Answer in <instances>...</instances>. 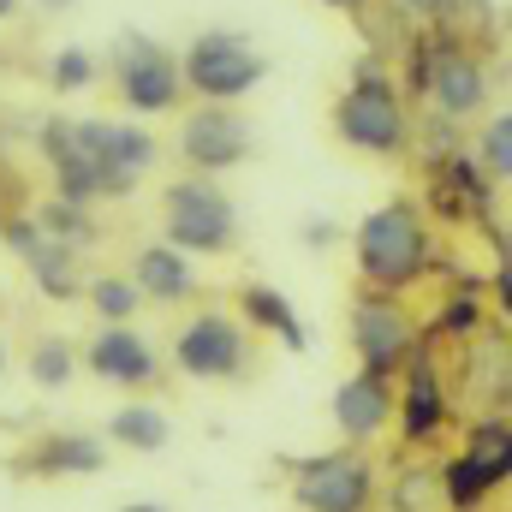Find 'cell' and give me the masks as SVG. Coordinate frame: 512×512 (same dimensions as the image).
<instances>
[{"label": "cell", "instance_id": "cell-1", "mask_svg": "<svg viewBox=\"0 0 512 512\" xmlns=\"http://www.w3.org/2000/svg\"><path fill=\"white\" fill-rule=\"evenodd\" d=\"M352 268H358V286L393 292V298H405L417 280H429L435 274V239H429L423 203L393 197L382 209H370L352 233Z\"/></svg>", "mask_w": 512, "mask_h": 512}, {"label": "cell", "instance_id": "cell-2", "mask_svg": "<svg viewBox=\"0 0 512 512\" xmlns=\"http://www.w3.org/2000/svg\"><path fill=\"white\" fill-rule=\"evenodd\" d=\"M334 137L358 155H376V161H399L411 149V108H405V90L399 78L387 72L376 54L352 60V78L346 90L334 96V114H328Z\"/></svg>", "mask_w": 512, "mask_h": 512}, {"label": "cell", "instance_id": "cell-3", "mask_svg": "<svg viewBox=\"0 0 512 512\" xmlns=\"http://www.w3.org/2000/svg\"><path fill=\"white\" fill-rule=\"evenodd\" d=\"M405 66H411L405 84L435 108V120L459 126V120L489 114V60L471 42H459L447 24H435L423 42H411L405 48Z\"/></svg>", "mask_w": 512, "mask_h": 512}, {"label": "cell", "instance_id": "cell-4", "mask_svg": "<svg viewBox=\"0 0 512 512\" xmlns=\"http://www.w3.org/2000/svg\"><path fill=\"white\" fill-rule=\"evenodd\" d=\"M102 78L114 84V102L131 120H167L185 108V78H179V54L167 42H155L149 30H120L102 54Z\"/></svg>", "mask_w": 512, "mask_h": 512}, {"label": "cell", "instance_id": "cell-5", "mask_svg": "<svg viewBox=\"0 0 512 512\" xmlns=\"http://www.w3.org/2000/svg\"><path fill=\"white\" fill-rule=\"evenodd\" d=\"M167 370L185 376V382H203V387H227V382H245L251 376V358H256V334L233 316V310H191L179 322V334L167 340Z\"/></svg>", "mask_w": 512, "mask_h": 512}, {"label": "cell", "instance_id": "cell-6", "mask_svg": "<svg viewBox=\"0 0 512 512\" xmlns=\"http://www.w3.org/2000/svg\"><path fill=\"white\" fill-rule=\"evenodd\" d=\"M161 245L197 256H233L239 251V209L233 197L203 179V173H179L161 185Z\"/></svg>", "mask_w": 512, "mask_h": 512}, {"label": "cell", "instance_id": "cell-7", "mask_svg": "<svg viewBox=\"0 0 512 512\" xmlns=\"http://www.w3.org/2000/svg\"><path fill=\"white\" fill-rule=\"evenodd\" d=\"M268 54L239 30H197L179 48V78H185V102H227L239 108L268 84Z\"/></svg>", "mask_w": 512, "mask_h": 512}, {"label": "cell", "instance_id": "cell-8", "mask_svg": "<svg viewBox=\"0 0 512 512\" xmlns=\"http://www.w3.org/2000/svg\"><path fill=\"white\" fill-rule=\"evenodd\" d=\"M72 137H78V149L90 155V167L102 179V203H126L131 191L155 173V161H161V137L143 120L84 114V120H72Z\"/></svg>", "mask_w": 512, "mask_h": 512}, {"label": "cell", "instance_id": "cell-9", "mask_svg": "<svg viewBox=\"0 0 512 512\" xmlns=\"http://www.w3.org/2000/svg\"><path fill=\"white\" fill-rule=\"evenodd\" d=\"M185 173H203V179H221L233 167H245L256 149V131L239 108L227 102H185L179 108V137H173Z\"/></svg>", "mask_w": 512, "mask_h": 512}, {"label": "cell", "instance_id": "cell-10", "mask_svg": "<svg viewBox=\"0 0 512 512\" xmlns=\"http://www.w3.org/2000/svg\"><path fill=\"white\" fill-rule=\"evenodd\" d=\"M346 334H352L358 364L376 370V376L405 370V358L417 352V322H411L405 298H393V292H370V286L352 298V310H346Z\"/></svg>", "mask_w": 512, "mask_h": 512}, {"label": "cell", "instance_id": "cell-11", "mask_svg": "<svg viewBox=\"0 0 512 512\" xmlns=\"http://www.w3.org/2000/svg\"><path fill=\"white\" fill-rule=\"evenodd\" d=\"M292 501H298V512H370L376 471L358 447L316 453V459L292 465Z\"/></svg>", "mask_w": 512, "mask_h": 512}, {"label": "cell", "instance_id": "cell-12", "mask_svg": "<svg viewBox=\"0 0 512 512\" xmlns=\"http://www.w3.org/2000/svg\"><path fill=\"white\" fill-rule=\"evenodd\" d=\"M78 370H90L102 387H126V393H143L167 376V358L149 334H137L131 322H102L84 346H78Z\"/></svg>", "mask_w": 512, "mask_h": 512}, {"label": "cell", "instance_id": "cell-13", "mask_svg": "<svg viewBox=\"0 0 512 512\" xmlns=\"http://www.w3.org/2000/svg\"><path fill=\"white\" fill-rule=\"evenodd\" d=\"M131 286L143 292V304H155V310H173V304H191L197 298V286H203V274H197V262L185 251H173V245H161V239H149V245H137L131 251Z\"/></svg>", "mask_w": 512, "mask_h": 512}, {"label": "cell", "instance_id": "cell-14", "mask_svg": "<svg viewBox=\"0 0 512 512\" xmlns=\"http://www.w3.org/2000/svg\"><path fill=\"white\" fill-rule=\"evenodd\" d=\"M429 209L435 215H447V221H465V215H477V221H489L495 209H501V197H495V185L483 179V167L471 161V155H435L429 161Z\"/></svg>", "mask_w": 512, "mask_h": 512}, {"label": "cell", "instance_id": "cell-15", "mask_svg": "<svg viewBox=\"0 0 512 512\" xmlns=\"http://www.w3.org/2000/svg\"><path fill=\"white\" fill-rule=\"evenodd\" d=\"M387 423H393V376H376V370H358L334 387V429L364 447V441H382Z\"/></svg>", "mask_w": 512, "mask_h": 512}, {"label": "cell", "instance_id": "cell-16", "mask_svg": "<svg viewBox=\"0 0 512 512\" xmlns=\"http://www.w3.org/2000/svg\"><path fill=\"white\" fill-rule=\"evenodd\" d=\"M108 465V441L102 435H78V429H54L42 441H30L12 471L18 477H96Z\"/></svg>", "mask_w": 512, "mask_h": 512}, {"label": "cell", "instance_id": "cell-17", "mask_svg": "<svg viewBox=\"0 0 512 512\" xmlns=\"http://www.w3.org/2000/svg\"><path fill=\"white\" fill-rule=\"evenodd\" d=\"M393 423L411 447H423L441 423H447V393H441V376L423 352L405 358V387H393Z\"/></svg>", "mask_w": 512, "mask_h": 512}, {"label": "cell", "instance_id": "cell-18", "mask_svg": "<svg viewBox=\"0 0 512 512\" xmlns=\"http://www.w3.org/2000/svg\"><path fill=\"white\" fill-rule=\"evenodd\" d=\"M239 322L251 328V334H274L286 352H310V328L298 322V310H292V298L280 292V286H262V280H251L245 292H239Z\"/></svg>", "mask_w": 512, "mask_h": 512}, {"label": "cell", "instance_id": "cell-19", "mask_svg": "<svg viewBox=\"0 0 512 512\" xmlns=\"http://www.w3.org/2000/svg\"><path fill=\"white\" fill-rule=\"evenodd\" d=\"M102 441H114V447H126V453H167L173 447V417L155 405V399H126V405H114L108 411V435Z\"/></svg>", "mask_w": 512, "mask_h": 512}, {"label": "cell", "instance_id": "cell-20", "mask_svg": "<svg viewBox=\"0 0 512 512\" xmlns=\"http://www.w3.org/2000/svg\"><path fill=\"white\" fill-rule=\"evenodd\" d=\"M24 268H30V280H36V292L42 298H54V304H72L78 292H84V251H72V245H54V239H42L36 251L24 256Z\"/></svg>", "mask_w": 512, "mask_h": 512}, {"label": "cell", "instance_id": "cell-21", "mask_svg": "<svg viewBox=\"0 0 512 512\" xmlns=\"http://www.w3.org/2000/svg\"><path fill=\"white\" fill-rule=\"evenodd\" d=\"M435 495H441V507L447 512H483L495 495H501V483H495L477 459L453 453L447 465H435Z\"/></svg>", "mask_w": 512, "mask_h": 512}, {"label": "cell", "instance_id": "cell-22", "mask_svg": "<svg viewBox=\"0 0 512 512\" xmlns=\"http://www.w3.org/2000/svg\"><path fill=\"white\" fill-rule=\"evenodd\" d=\"M24 376L42 387V393H66L78 382V346L60 340V334H42L30 352H24Z\"/></svg>", "mask_w": 512, "mask_h": 512}, {"label": "cell", "instance_id": "cell-23", "mask_svg": "<svg viewBox=\"0 0 512 512\" xmlns=\"http://www.w3.org/2000/svg\"><path fill=\"white\" fill-rule=\"evenodd\" d=\"M471 161L483 167V179H489L495 191H501V185L512 179V114H507V108H489V114H483Z\"/></svg>", "mask_w": 512, "mask_h": 512}, {"label": "cell", "instance_id": "cell-24", "mask_svg": "<svg viewBox=\"0 0 512 512\" xmlns=\"http://www.w3.org/2000/svg\"><path fill=\"white\" fill-rule=\"evenodd\" d=\"M30 215H36L42 239H54V245H72V251H90V245H96V215L78 209V203L48 197V203H30Z\"/></svg>", "mask_w": 512, "mask_h": 512}, {"label": "cell", "instance_id": "cell-25", "mask_svg": "<svg viewBox=\"0 0 512 512\" xmlns=\"http://www.w3.org/2000/svg\"><path fill=\"white\" fill-rule=\"evenodd\" d=\"M78 298H90V310H96L102 322H137V316L149 310L143 292L131 286V274H90Z\"/></svg>", "mask_w": 512, "mask_h": 512}, {"label": "cell", "instance_id": "cell-26", "mask_svg": "<svg viewBox=\"0 0 512 512\" xmlns=\"http://www.w3.org/2000/svg\"><path fill=\"white\" fill-rule=\"evenodd\" d=\"M465 459H477L501 489H507V477H512V429H507V417H483L471 435H465V447H459Z\"/></svg>", "mask_w": 512, "mask_h": 512}, {"label": "cell", "instance_id": "cell-27", "mask_svg": "<svg viewBox=\"0 0 512 512\" xmlns=\"http://www.w3.org/2000/svg\"><path fill=\"white\" fill-rule=\"evenodd\" d=\"M96 84H102V60H96L90 48L66 42V48L48 54V90H54V96H84V90H96Z\"/></svg>", "mask_w": 512, "mask_h": 512}, {"label": "cell", "instance_id": "cell-28", "mask_svg": "<svg viewBox=\"0 0 512 512\" xmlns=\"http://www.w3.org/2000/svg\"><path fill=\"white\" fill-rule=\"evenodd\" d=\"M387 507H393V512H429V507H441V495H435V471H429V465H417V471L393 477Z\"/></svg>", "mask_w": 512, "mask_h": 512}, {"label": "cell", "instance_id": "cell-29", "mask_svg": "<svg viewBox=\"0 0 512 512\" xmlns=\"http://www.w3.org/2000/svg\"><path fill=\"white\" fill-rule=\"evenodd\" d=\"M0 245H6V251L18 256V262H24V256H30L36 245H42V227H36V215H30V209L6 215V221H0Z\"/></svg>", "mask_w": 512, "mask_h": 512}, {"label": "cell", "instance_id": "cell-30", "mask_svg": "<svg viewBox=\"0 0 512 512\" xmlns=\"http://www.w3.org/2000/svg\"><path fill=\"white\" fill-rule=\"evenodd\" d=\"M477 316H483V310H477V298H471V292H459V298H447V316H441V328H447V334H459V328H471Z\"/></svg>", "mask_w": 512, "mask_h": 512}, {"label": "cell", "instance_id": "cell-31", "mask_svg": "<svg viewBox=\"0 0 512 512\" xmlns=\"http://www.w3.org/2000/svg\"><path fill=\"white\" fill-rule=\"evenodd\" d=\"M399 6H405L411 18H423L429 30H435V24H447V18L459 12V0H399Z\"/></svg>", "mask_w": 512, "mask_h": 512}, {"label": "cell", "instance_id": "cell-32", "mask_svg": "<svg viewBox=\"0 0 512 512\" xmlns=\"http://www.w3.org/2000/svg\"><path fill=\"white\" fill-rule=\"evenodd\" d=\"M316 6H328V12H346V18H364L376 0H316Z\"/></svg>", "mask_w": 512, "mask_h": 512}, {"label": "cell", "instance_id": "cell-33", "mask_svg": "<svg viewBox=\"0 0 512 512\" xmlns=\"http://www.w3.org/2000/svg\"><path fill=\"white\" fill-rule=\"evenodd\" d=\"M304 239H310L316 251H322V245H334V221H310V227H304Z\"/></svg>", "mask_w": 512, "mask_h": 512}, {"label": "cell", "instance_id": "cell-34", "mask_svg": "<svg viewBox=\"0 0 512 512\" xmlns=\"http://www.w3.org/2000/svg\"><path fill=\"white\" fill-rule=\"evenodd\" d=\"M120 512H173V507H161V501H126Z\"/></svg>", "mask_w": 512, "mask_h": 512}, {"label": "cell", "instance_id": "cell-35", "mask_svg": "<svg viewBox=\"0 0 512 512\" xmlns=\"http://www.w3.org/2000/svg\"><path fill=\"white\" fill-rule=\"evenodd\" d=\"M36 6H42V12H54V18H60V12H72V6H78V0H36Z\"/></svg>", "mask_w": 512, "mask_h": 512}, {"label": "cell", "instance_id": "cell-36", "mask_svg": "<svg viewBox=\"0 0 512 512\" xmlns=\"http://www.w3.org/2000/svg\"><path fill=\"white\" fill-rule=\"evenodd\" d=\"M24 6H30V0H0V24H6V18H18Z\"/></svg>", "mask_w": 512, "mask_h": 512}, {"label": "cell", "instance_id": "cell-37", "mask_svg": "<svg viewBox=\"0 0 512 512\" xmlns=\"http://www.w3.org/2000/svg\"><path fill=\"white\" fill-rule=\"evenodd\" d=\"M6 370H12V346L0 340V376H6Z\"/></svg>", "mask_w": 512, "mask_h": 512}]
</instances>
